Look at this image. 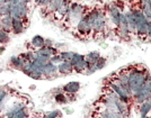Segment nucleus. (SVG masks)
Here are the masks:
<instances>
[{"mask_svg":"<svg viewBox=\"0 0 151 118\" xmlns=\"http://www.w3.org/2000/svg\"><path fill=\"white\" fill-rule=\"evenodd\" d=\"M1 27L4 28V31H8L12 27H13V17L10 15L8 16H4L2 20H1Z\"/></svg>","mask_w":151,"mask_h":118,"instance_id":"nucleus-12","label":"nucleus"},{"mask_svg":"<svg viewBox=\"0 0 151 118\" xmlns=\"http://www.w3.org/2000/svg\"><path fill=\"white\" fill-rule=\"evenodd\" d=\"M58 72V68L55 67V64L53 63H47L43 68V74L46 77H52Z\"/></svg>","mask_w":151,"mask_h":118,"instance_id":"nucleus-10","label":"nucleus"},{"mask_svg":"<svg viewBox=\"0 0 151 118\" xmlns=\"http://www.w3.org/2000/svg\"><path fill=\"white\" fill-rule=\"evenodd\" d=\"M5 97H6V92H5L4 90H0V105H1V102L4 101Z\"/></svg>","mask_w":151,"mask_h":118,"instance_id":"nucleus-33","label":"nucleus"},{"mask_svg":"<svg viewBox=\"0 0 151 118\" xmlns=\"http://www.w3.org/2000/svg\"><path fill=\"white\" fill-rule=\"evenodd\" d=\"M55 99H57V101H59V102H63V101H65V98L63 97L62 94H58L57 97H55Z\"/></svg>","mask_w":151,"mask_h":118,"instance_id":"nucleus-34","label":"nucleus"},{"mask_svg":"<svg viewBox=\"0 0 151 118\" xmlns=\"http://www.w3.org/2000/svg\"><path fill=\"white\" fill-rule=\"evenodd\" d=\"M70 62L72 64V67L75 69H77L78 71H82V70L88 68L89 65L88 63H87V61H86V59L82 55H80V54H75V56L72 57V60Z\"/></svg>","mask_w":151,"mask_h":118,"instance_id":"nucleus-6","label":"nucleus"},{"mask_svg":"<svg viewBox=\"0 0 151 118\" xmlns=\"http://www.w3.org/2000/svg\"><path fill=\"white\" fill-rule=\"evenodd\" d=\"M72 64H71V62L70 61H63V62H61L60 64H59V68H58V70H59V72H61V73H70L71 71H72Z\"/></svg>","mask_w":151,"mask_h":118,"instance_id":"nucleus-11","label":"nucleus"},{"mask_svg":"<svg viewBox=\"0 0 151 118\" xmlns=\"http://www.w3.org/2000/svg\"><path fill=\"white\" fill-rule=\"evenodd\" d=\"M23 1H25V2H26V4H27V2H31V1H32V0H23Z\"/></svg>","mask_w":151,"mask_h":118,"instance_id":"nucleus-36","label":"nucleus"},{"mask_svg":"<svg viewBox=\"0 0 151 118\" xmlns=\"http://www.w3.org/2000/svg\"><path fill=\"white\" fill-rule=\"evenodd\" d=\"M9 41V35L8 31H0V43H7Z\"/></svg>","mask_w":151,"mask_h":118,"instance_id":"nucleus-27","label":"nucleus"},{"mask_svg":"<svg viewBox=\"0 0 151 118\" xmlns=\"http://www.w3.org/2000/svg\"><path fill=\"white\" fill-rule=\"evenodd\" d=\"M126 20H127V25L130 26L131 28H137V24H135V17H134V14L133 13H129L125 15Z\"/></svg>","mask_w":151,"mask_h":118,"instance_id":"nucleus-22","label":"nucleus"},{"mask_svg":"<svg viewBox=\"0 0 151 118\" xmlns=\"http://www.w3.org/2000/svg\"><path fill=\"white\" fill-rule=\"evenodd\" d=\"M150 91H151V81H148L145 84H143L142 87L139 89L138 91V100L140 102H142V101H145L148 97H149V94H150Z\"/></svg>","mask_w":151,"mask_h":118,"instance_id":"nucleus-8","label":"nucleus"},{"mask_svg":"<svg viewBox=\"0 0 151 118\" xmlns=\"http://www.w3.org/2000/svg\"><path fill=\"white\" fill-rule=\"evenodd\" d=\"M134 17H135V24H137V29L139 33L145 34L148 31V21L147 18L145 17V15H142L141 13H133Z\"/></svg>","mask_w":151,"mask_h":118,"instance_id":"nucleus-5","label":"nucleus"},{"mask_svg":"<svg viewBox=\"0 0 151 118\" xmlns=\"http://www.w3.org/2000/svg\"><path fill=\"white\" fill-rule=\"evenodd\" d=\"M28 116V110H27V108H26L25 106H23L20 109H18L16 114L14 115L13 118H27Z\"/></svg>","mask_w":151,"mask_h":118,"instance_id":"nucleus-20","label":"nucleus"},{"mask_svg":"<svg viewBox=\"0 0 151 118\" xmlns=\"http://www.w3.org/2000/svg\"><path fill=\"white\" fill-rule=\"evenodd\" d=\"M88 20L91 24V27L94 28L95 31H101L105 26V19H104V15L98 11H94L90 15L87 16Z\"/></svg>","mask_w":151,"mask_h":118,"instance_id":"nucleus-3","label":"nucleus"},{"mask_svg":"<svg viewBox=\"0 0 151 118\" xmlns=\"http://www.w3.org/2000/svg\"><path fill=\"white\" fill-rule=\"evenodd\" d=\"M145 17L149 18L151 20V5L149 2H145Z\"/></svg>","mask_w":151,"mask_h":118,"instance_id":"nucleus-28","label":"nucleus"},{"mask_svg":"<svg viewBox=\"0 0 151 118\" xmlns=\"http://www.w3.org/2000/svg\"><path fill=\"white\" fill-rule=\"evenodd\" d=\"M2 51H4V49H0V53H1V52H2Z\"/></svg>","mask_w":151,"mask_h":118,"instance_id":"nucleus-39","label":"nucleus"},{"mask_svg":"<svg viewBox=\"0 0 151 118\" xmlns=\"http://www.w3.org/2000/svg\"><path fill=\"white\" fill-rule=\"evenodd\" d=\"M1 20H2V18H1V15H0V26H1Z\"/></svg>","mask_w":151,"mask_h":118,"instance_id":"nucleus-37","label":"nucleus"},{"mask_svg":"<svg viewBox=\"0 0 151 118\" xmlns=\"http://www.w3.org/2000/svg\"><path fill=\"white\" fill-rule=\"evenodd\" d=\"M99 59V54L97 53V52H91V53H89L87 57H86V61L88 64H94V63L97 62V60Z\"/></svg>","mask_w":151,"mask_h":118,"instance_id":"nucleus-21","label":"nucleus"},{"mask_svg":"<svg viewBox=\"0 0 151 118\" xmlns=\"http://www.w3.org/2000/svg\"><path fill=\"white\" fill-rule=\"evenodd\" d=\"M13 31L15 34H19L22 33L24 27H23V20L20 18H13Z\"/></svg>","mask_w":151,"mask_h":118,"instance_id":"nucleus-14","label":"nucleus"},{"mask_svg":"<svg viewBox=\"0 0 151 118\" xmlns=\"http://www.w3.org/2000/svg\"><path fill=\"white\" fill-rule=\"evenodd\" d=\"M101 118H116L115 116H114V114L113 112H111L109 110H105V112H103L101 114Z\"/></svg>","mask_w":151,"mask_h":118,"instance_id":"nucleus-29","label":"nucleus"},{"mask_svg":"<svg viewBox=\"0 0 151 118\" xmlns=\"http://www.w3.org/2000/svg\"><path fill=\"white\" fill-rule=\"evenodd\" d=\"M147 33L149 34V36L151 37V24H148V31H147Z\"/></svg>","mask_w":151,"mask_h":118,"instance_id":"nucleus-35","label":"nucleus"},{"mask_svg":"<svg viewBox=\"0 0 151 118\" xmlns=\"http://www.w3.org/2000/svg\"><path fill=\"white\" fill-rule=\"evenodd\" d=\"M51 0H36V4L37 5H42V6H46L50 4Z\"/></svg>","mask_w":151,"mask_h":118,"instance_id":"nucleus-32","label":"nucleus"},{"mask_svg":"<svg viewBox=\"0 0 151 118\" xmlns=\"http://www.w3.org/2000/svg\"><path fill=\"white\" fill-rule=\"evenodd\" d=\"M112 87H113L114 91L117 93L119 98H120L122 101H126V100H127V96H129L130 90L127 89L126 86H123L122 83L119 82V83H113Z\"/></svg>","mask_w":151,"mask_h":118,"instance_id":"nucleus-7","label":"nucleus"},{"mask_svg":"<svg viewBox=\"0 0 151 118\" xmlns=\"http://www.w3.org/2000/svg\"><path fill=\"white\" fill-rule=\"evenodd\" d=\"M145 75L141 72H132L129 74V86L133 91H138L145 84Z\"/></svg>","mask_w":151,"mask_h":118,"instance_id":"nucleus-2","label":"nucleus"},{"mask_svg":"<svg viewBox=\"0 0 151 118\" xmlns=\"http://www.w3.org/2000/svg\"><path fill=\"white\" fill-rule=\"evenodd\" d=\"M32 45L33 46H35V47H43L45 45V41L44 38L42 37V36H40V35H36V36H34L33 39H32Z\"/></svg>","mask_w":151,"mask_h":118,"instance_id":"nucleus-17","label":"nucleus"},{"mask_svg":"<svg viewBox=\"0 0 151 118\" xmlns=\"http://www.w3.org/2000/svg\"><path fill=\"white\" fill-rule=\"evenodd\" d=\"M10 60H12V64H13L14 67L16 69H19V70H23L24 67L26 65V63H27L20 56H18V57H12Z\"/></svg>","mask_w":151,"mask_h":118,"instance_id":"nucleus-16","label":"nucleus"},{"mask_svg":"<svg viewBox=\"0 0 151 118\" xmlns=\"http://www.w3.org/2000/svg\"><path fill=\"white\" fill-rule=\"evenodd\" d=\"M150 108H151V104H150V102H145V105L142 106V108H141V117L145 118V116H147L148 112L150 110Z\"/></svg>","mask_w":151,"mask_h":118,"instance_id":"nucleus-26","label":"nucleus"},{"mask_svg":"<svg viewBox=\"0 0 151 118\" xmlns=\"http://www.w3.org/2000/svg\"><path fill=\"white\" fill-rule=\"evenodd\" d=\"M61 5H62V0H51L47 6L51 10H59Z\"/></svg>","mask_w":151,"mask_h":118,"instance_id":"nucleus-24","label":"nucleus"},{"mask_svg":"<svg viewBox=\"0 0 151 118\" xmlns=\"http://www.w3.org/2000/svg\"><path fill=\"white\" fill-rule=\"evenodd\" d=\"M61 62H63L61 55H54L52 59H51V63H53V64H57V63H59V64H60Z\"/></svg>","mask_w":151,"mask_h":118,"instance_id":"nucleus-30","label":"nucleus"},{"mask_svg":"<svg viewBox=\"0 0 151 118\" xmlns=\"http://www.w3.org/2000/svg\"><path fill=\"white\" fill-rule=\"evenodd\" d=\"M78 29H79L80 33H83V34H87V33H89L93 29L91 24H90V21L88 20L87 17L80 19V21L78 23Z\"/></svg>","mask_w":151,"mask_h":118,"instance_id":"nucleus-9","label":"nucleus"},{"mask_svg":"<svg viewBox=\"0 0 151 118\" xmlns=\"http://www.w3.org/2000/svg\"><path fill=\"white\" fill-rule=\"evenodd\" d=\"M111 17H112V19H113L114 24H117V25L120 24L121 14L116 8H113V9L111 10Z\"/></svg>","mask_w":151,"mask_h":118,"instance_id":"nucleus-23","label":"nucleus"},{"mask_svg":"<svg viewBox=\"0 0 151 118\" xmlns=\"http://www.w3.org/2000/svg\"><path fill=\"white\" fill-rule=\"evenodd\" d=\"M36 54L41 56H44V57H47V59H51V57H52V54H53V50L50 49V47L40 49V50L36 52Z\"/></svg>","mask_w":151,"mask_h":118,"instance_id":"nucleus-19","label":"nucleus"},{"mask_svg":"<svg viewBox=\"0 0 151 118\" xmlns=\"http://www.w3.org/2000/svg\"><path fill=\"white\" fill-rule=\"evenodd\" d=\"M23 71L27 75H29L31 78H33V79H40L43 75V69L36 67L33 62L26 63V65L24 67Z\"/></svg>","mask_w":151,"mask_h":118,"instance_id":"nucleus-4","label":"nucleus"},{"mask_svg":"<svg viewBox=\"0 0 151 118\" xmlns=\"http://www.w3.org/2000/svg\"><path fill=\"white\" fill-rule=\"evenodd\" d=\"M58 115H59V112H52L50 114H47L44 118H57Z\"/></svg>","mask_w":151,"mask_h":118,"instance_id":"nucleus-31","label":"nucleus"},{"mask_svg":"<svg viewBox=\"0 0 151 118\" xmlns=\"http://www.w3.org/2000/svg\"><path fill=\"white\" fill-rule=\"evenodd\" d=\"M82 15V8L80 6H75L69 11V16L72 19H79Z\"/></svg>","mask_w":151,"mask_h":118,"instance_id":"nucleus-15","label":"nucleus"},{"mask_svg":"<svg viewBox=\"0 0 151 118\" xmlns=\"http://www.w3.org/2000/svg\"><path fill=\"white\" fill-rule=\"evenodd\" d=\"M75 54L76 53H73V52H62L60 55L62 57V61H71Z\"/></svg>","mask_w":151,"mask_h":118,"instance_id":"nucleus-25","label":"nucleus"},{"mask_svg":"<svg viewBox=\"0 0 151 118\" xmlns=\"http://www.w3.org/2000/svg\"><path fill=\"white\" fill-rule=\"evenodd\" d=\"M35 54H36V53H35ZM33 63H34L36 67H38V68L43 69L45 65L49 63V59L36 54V55H35V59H34V61H33Z\"/></svg>","mask_w":151,"mask_h":118,"instance_id":"nucleus-13","label":"nucleus"},{"mask_svg":"<svg viewBox=\"0 0 151 118\" xmlns=\"http://www.w3.org/2000/svg\"><path fill=\"white\" fill-rule=\"evenodd\" d=\"M79 88H80L79 82H69V83L64 87V90H65V91H68V92L75 93L79 90Z\"/></svg>","mask_w":151,"mask_h":118,"instance_id":"nucleus-18","label":"nucleus"},{"mask_svg":"<svg viewBox=\"0 0 151 118\" xmlns=\"http://www.w3.org/2000/svg\"><path fill=\"white\" fill-rule=\"evenodd\" d=\"M147 2H149V4L151 5V0H147Z\"/></svg>","mask_w":151,"mask_h":118,"instance_id":"nucleus-38","label":"nucleus"},{"mask_svg":"<svg viewBox=\"0 0 151 118\" xmlns=\"http://www.w3.org/2000/svg\"><path fill=\"white\" fill-rule=\"evenodd\" d=\"M9 15L13 18H25L27 15V6L23 0H9Z\"/></svg>","mask_w":151,"mask_h":118,"instance_id":"nucleus-1","label":"nucleus"}]
</instances>
